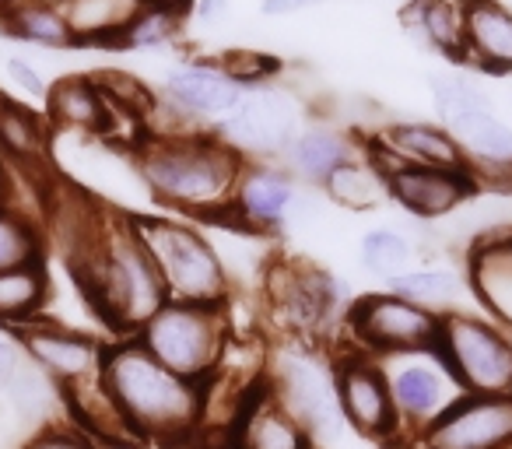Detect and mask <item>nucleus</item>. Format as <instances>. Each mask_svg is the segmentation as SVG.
<instances>
[{"mask_svg": "<svg viewBox=\"0 0 512 449\" xmlns=\"http://www.w3.org/2000/svg\"><path fill=\"white\" fill-rule=\"evenodd\" d=\"M67 257L92 313L113 337H134L169 302L130 214L102 207L92 232Z\"/></svg>", "mask_w": 512, "mask_h": 449, "instance_id": "nucleus-1", "label": "nucleus"}, {"mask_svg": "<svg viewBox=\"0 0 512 449\" xmlns=\"http://www.w3.org/2000/svg\"><path fill=\"white\" fill-rule=\"evenodd\" d=\"M99 379L141 446L186 449L204 439V386L169 372L134 337H109Z\"/></svg>", "mask_w": 512, "mask_h": 449, "instance_id": "nucleus-2", "label": "nucleus"}, {"mask_svg": "<svg viewBox=\"0 0 512 449\" xmlns=\"http://www.w3.org/2000/svg\"><path fill=\"white\" fill-rule=\"evenodd\" d=\"M130 158L144 193L172 218L204 225L228 214L242 158L225 141H218L214 130L183 137H144L130 151Z\"/></svg>", "mask_w": 512, "mask_h": 449, "instance_id": "nucleus-3", "label": "nucleus"}, {"mask_svg": "<svg viewBox=\"0 0 512 449\" xmlns=\"http://www.w3.org/2000/svg\"><path fill=\"white\" fill-rule=\"evenodd\" d=\"M130 221L169 292V302L221 309L235 295L211 239L204 229H197V221L172 214H130Z\"/></svg>", "mask_w": 512, "mask_h": 449, "instance_id": "nucleus-4", "label": "nucleus"}, {"mask_svg": "<svg viewBox=\"0 0 512 449\" xmlns=\"http://www.w3.org/2000/svg\"><path fill=\"white\" fill-rule=\"evenodd\" d=\"M435 123L463 151L477 186L512 190V123L495 113V102L460 74H442L432 81Z\"/></svg>", "mask_w": 512, "mask_h": 449, "instance_id": "nucleus-5", "label": "nucleus"}, {"mask_svg": "<svg viewBox=\"0 0 512 449\" xmlns=\"http://www.w3.org/2000/svg\"><path fill=\"white\" fill-rule=\"evenodd\" d=\"M267 383L274 397L302 421L316 446H334L344 439L341 400H337L334 358L320 344L285 341L267 362Z\"/></svg>", "mask_w": 512, "mask_h": 449, "instance_id": "nucleus-6", "label": "nucleus"}, {"mask_svg": "<svg viewBox=\"0 0 512 449\" xmlns=\"http://www.w3.org/2000/svg\"><path fill=\"white\" fill-rule=\"evenodd\" d=\"M225 306H190V302H165L134 341L169 372L204 386L214 376L228 344Z\"/></svg>", "mask_w": 512, "mask_h": 449, "instance_id": "nucleus-7", "label": "nucleus"}, {"mask_svg": "<svg viewBox=\"0 0 512 449\" xmlns=\"http://www.w3.org/2000/svg\"><path fill=\"white\" fill-rule=\"evenodd\" d=\"M435 355L463 393H512V334L474 309L439 320Z\"/></svg>", "mask_w": 512, "mask_h": 449, "instance_id": "nucleus-8", "label": "nucleus"}, {"mask_svg": "<svg viewBox=\"0 0 512 449\" xmlns=\"http://www.w3.org/2000/svg\"><path fill=\"white\" fill-rule=\"evenodd\" d=\"M264 302L288 341L320 344L330 327L344 320L341 285L309 260H274L264 278Z\"/></svg>", "mask_w": 512, "mask_h": 449, "instance_id": "nucleus-9", "label": "nucleus"}, {"mask_svg": "<svg viewBox=\"0 0 512 449\" xmlns=\"http://www.w3.org/2000/svg\"><path fill=\"white\" fill-rule=\"evenodd\" d=\"M439 320L442 316L428 313V309L414 306V302L400 299V295H393L386 288V292L362 295V299H355L344 309V320H341L344 337L337 344L355 348L372 358L411 355V351L435 348Z\"/></svg>", "mask_w": 512, "mask_h": 449, "instance_id": "nucleus-10", "label": "nucleus"}, {"mask_svg": "<svg viewBox=\"0 0 512 449\" xmlns=\"http://www.w3.org/2000/svg\"><path fill=\"white\" fill-rule=\"evenodd\" d=\"M306 127V113L295 92L281 85L242 88L235 109L214 127L242 162H281L295 134Z\"/></svg>", "mask_w": 512, "mask_h": 449, "instance_id": "nucleus-11", "label": "nucleus"}, {"mask_svg": "<svg viewBox=\"0 0 512 449\" xmlns=\"http://www.w3.org/2000/svg\"><path fill=\"white\" fill-rule=\"evenodd\" d=\"M330 358H334L344 425L362 439L376 442L379 449H411L404 428H400L397 407H393L383 362L355 348H344V344H334Z\"/></svg>", "mask_w": 512, "mask_h": 449, "instance_id": "nucleus-12", "label": "nucleus"}, {"mask_svg": "<svg viewBox=\"0 0 512 449\" xmlns=\"http://www.w3.org/2000/svg\"><path fill=\"white\" fill-rule=\"evenodd\" d=\"M379 362H383V369H386V383H390V397H393V407H397L400 428H404L407 442H411V449H414V439H418L432 421H439L442 414L463 397V390L456 386V379L449 376V369L442 365V358L435 355V348L379 358Z\"/></svg>", "mask_w": 512, "mask_h": 449, "instance_id": "nucleus-13", "label": "nucleus"}, {"mask_svg": "<svg viewBox=\"0 0 512 449\" xmlns=\"http://www.w3.org/2000/svg\"><path fill=\"white\" fill-rule=\"evenodd\" d=\"M302 190L306 183H299L281 162H242L225 218L256 236H278L299 218Z\"/></svg>", "mask_w": 512, "mask_h": 449, "instance_id": "nucleus-14", "label": "nucleus"}, {"mask_svg": "<svg viewBox=\"0 0 512 449\" xmlns=\"http://www.w3.org/2000/svg\"><path fill=\"white\" fill-rule=\"evenodd\" d=\"M11 337L22 348L25 362L36 365L39 372H46L60 390L99 379L102 355H106V341L102 337L64 327V323L50 320V316L29 323L22 330H11Z\"/></svg>", "mask_w": 512, "mask_h": 449, "instance_id": "nucleus-15", "label": "nucleus"}, {"mask_svg": "<svg viewBox=\"0 0 512 449\" xmlns=\"http://www.w3.org/2000/svg\"><path fill=\"white\" fill-rule=\"evenodd\" d=\"M414 449H512V393H463Z\"/></svg>", "mask_w": 512, "mask_h": 449, "instance_id": "nucleus-16", "label": "nucleus"}, {"mask_svg": "<svg viewBox=\"0 0 512 449\" xmlns=\"http://www.w3.org/2000/svg\"><path fill=\"white\" fill-rule=\"evenodd\" d=\"M155 95L197 130H214L235 109L242 88L221 71L218 60H179L165 71Z\"/></svg>", "mask_w": 512, "mask_h": 449, "instance_id": "nucleus-17", "label": "nucleus"}, {"mask_svg": "<svg viewBox=\"0 0 512 449\" xmlns=\"http://www.w3.org/2000/svg\"><path fill=\"white\" fill-rule=\"evenodd\" d=\"M228 449H316L313 435L302 428V421L274 397L271 383L264 379L246 393L232 428L225 435Z\"/></svg>", "mask_w": 512, "mask_h": 449, "instance_id": "nucleus-18", "label": "nucleus"}, {"mask_svg": "<svg viewBox=\"0 0 512 449\" xmlns=\"http://www.w3.org/2000/svg\"><path fill=\"white\" fill-rule=\"evenodd\" d=\"M463 278L481 313L512 334V225L470 243Z\"/></svg>", "mask_w": 512, "mask_h": 449, "instance_id": "nucleus-19", "label": "nucleus"}, {"mask_svg": "<svg viewBox=\"0 0 512 449\" xmlns=\"http://www.w3.org/2000/svg\"><path fill=\"white\" fill-rule=\"evenodd\" d=\"M390 200L414 218H446L477 197V179L467 169H404L386 179Z\"/></svg>", "mask_w": 512, "mask_h": 449, "instance_id": "nucleus-20", "label": "nucleus"}, {"mask_svg": "<svg viewBox=\"0 0 512 449\" xmlns=\"http://www.w3.org/2000/svg\"><path fill=\"white\" fill-rule=\"evenodd\" d=\"M355 158H362V137L355 130H344L341 123H330V120H309L295 134V141L288 144L281 165L299 183L323 186L330 172L355 162Z\"/></svg>", "mask_w": 512, "mask_h": 449, "instance_id": "nucleus-21", "label": "nucleus"}, {"mask_svg": "<svg viewBox=\"0 0 512 449\" xmlns=\"http://www.w3.org/2000/svg\"><path fill=\"white\" fill-rule=\"evenodd\" d=\"M463 60L488 74H512V8L463 0Z\"/></svg>", "mask_w": 512, "mask_h": 449, "instance_id": "nucleus-22", "label": "nucleus"}, {"mask_svg": "<svg viewBox=\"0 0 512 449\" xmlns=\"http://www.w3.org/2000/svg\"><path fill=\"white\" fill-rule=\"evenodd\" d=\"M46 123L71 134L106 137L113 130V106L102 92L99 78L88 74H71L50 85L46 95Z\"/></svg>", "mask_w": 512, "mask_h": 449, "instance_id": "nucleus-23", "label": "nucleus"}, {"mask_svg": "<svg viewBox=\"0 0 512 449\" xmlns=\"http://www.w3.org/2000/svg\"><path fill=\"white\" fill-rule=\"evenodd\" d=\"M400 25L421 50L463 60V0H407Z\"/></svg>", "mask_w": 512, "mask_h": 449, "instance_id": "nucleus-24", "label": "nucleus"}, {"mask_svg": "<svg viewBox=\"0 0 512 449\" xmlns=\"http://www.w3.org/2000/svg\"><path fill=\"white\" fill-rule=\"evenodd\" d=\"M74 46H120L141 0H57Z\"/></svg>", "mask_w": 512, "mask_h": 449, "instance_id": "nucleus-25", "label": "nucleus"}, {"mask_svg": "<svg viewBox=\"0 0 512 449\" xmlns=\"http://www.w3.org/2000/svg\"><path fill=\"white\" fill-rule=\"evenodd\" d=\"M53 281L43 264L15 267V271H0V327L22 330L29 323L43 320L46 306H50Z\"/></svg>", "mask_w": 512, "mask_h": 449, "instance_id": "nucleus-26", "label": "nucleus"}, {"mask_svg": "<svg viewBox=\"0 0 512 449\" xmlns=\"http://www.w3.org/2000/svg\"><path fill=\"white\" fill-rule=\"evenodd\" d=\"M11 414H15L22 425H29L32 432L50 425H64L67 407H64V390L53 383L46 372H39L36 365L22 362V369L15 372V379L4 390Z\"/></svg>", "mask_w": 512, "mask_h": 449, "instance_id": "nucleus-27", "label": "nucleus"}, {"mask_svg": "<svg viewBox=\"0 0 512 449\" xmlns=\"http://www.w3.org/2000/svg\"><path fill=\"white\" fill-rule=\"evenodd\" d=\"M0 32L39 50H71L74 39L57 0H15L0 8Z\"/></svg>", "mask_w": 512, "mask_h": 449, "instance_id": "nucleus-28", "label": "nucleus"}, {"mask_svg": "<svg viewBox=\"0 0 512 449\" xmlns=\"http://www.w3.org/2000/svg\"><path fill=\"white\" fill-rule=\"evenodd\" d=\"M390 292L400 299L414 302V306L428 309L435 316L456 313L463 302V295H470L467 278L453 271V267H411L400 278L390 281Z\"/></svg>", "mask_w": 512, "mask_h": 449, "instance_id": "nucleus-29", "label": "nucleus"}, {"mask_svg": "<svg viewBox=\"0 0 512 449\" xmlns=\"http://www.w3.org/2000/svg\"><path fill=\"white\" fill-rule=\"evenodd\" d=\"M50 151V123L22 102L0 99V158L15 165H39Z\"/></svg>", "mask_w": 512, "mask_h": 449, "instance_id": "nucleus-30", "label": "nucleus"}, {"mask_svg": "<svg viewBox=\"0 0 512 449\" xmlns=\"http://www.w3.org/2000/svg\"><path fill=\"white\" fill-rule=\"evenodd\" d=\"M320 193L330 204L348 207V211H372V207H379L383 200H390V186H386V179L365 162V155L341 165L337 172H330L327 183L320 186Z\"/></svg>", "mask_w": 512, "mask_h": 449, "instance_id": "nucleus-31", "label": "nucleus"}, {"mask_svg": "<svg viewBox=\"0 0 512 449\" xmlns=\"http://www.w3.org/2000/svg\"><path fill=\"white\" fill-rule=\"evenodd\" d=\"M418 260V246L411 236L397 229H369L358 243V264L369 278H379L390 285L404 271H411Z\"/></svg>", "mask_w": 512, "mask_h": 449, "instance_id": "nucleus-32", "label": "nucleus"}, {"mask_svg": "<svg viewBox=\"0 0 512 449\" xmlns=\"http://www.w3.org/2000/svg\"><path fill=\"white\" fill-rule=\"evenodd\" d=\"M46 239L39 221L32 214L18 211L11 204H0V271L43 264Z\"/></svg>", "mask_w": 512, "mask_h": 449, "instance_id": "nucleus-33", "label": "nucleus"}, {"mask_svg": "<svg viewBox=\"0 0 512 449\" xmlns=\"http://www.w3.org/2000/svg\"><path fill=\"white\" fill-rule=\"evenodd\" d=\"M186 32V15L179 11H165V8H141L137 18L127 25L120 46L123 50H165V46L179 43Z\"/></svg>", "mask_w": 512, "mask_h": 449, "instance_id": "nucleus-34", "label": "nucleus"}, {"mask_svg": "<svg viewBox=\"0 0 512 449\" xmlns=\"http://www.w3.org/2000/svg\"><path fill=\"white\" fill-rule=\"evenodd\" d=\"M221 71L235 81L239 88H256V85H274L281 64L271 53H256V50H228L218 57Z\"/></svg>", "mask_w": 512, "mask_h": 449, "instance_id": "nucleus-35", "label": "nucleus"}, {"mask_svg": "<svg viewBox=\"0 0 512 449\" xmlns=\"http://www.w3.org/2000/svg\"><path fill=\"white\" fill-rule=\"evenodd\" d=\"M22 449H99V446L64 421V425H50V428L32 432L29 439L22 442Z\"/></svg>", "mask_w": 512, "mask_h": 449, "instance_id": "nucleus-36", "label": "nucleus"}, {"mask_svg": "<svg viewBox=\"0 0 512 449\" xmlns=\"http://www.w3.org/2000/svg\"><path fill=\"white\" fill-rule=\"evenodd\" d=\"M4 74H8V81L25 95V99L46 102V95H50V81H46L43 71H39L36 64H29L25 57H8V60H4Z\"/></svg>", "mask_w": 512, "mask_h": 449, "instance_id": "nucleus-37", "label": "nucleus"}, {"mask_svg": "<svg viewBox=\"0 0 512 449\" xmlns=\"http://www.w3.org/2000/svg\"><path fill=\"white\" fill-rule=\"evenodd\" d=\"M25 355L22 348H18V341L11 334H0V397H4V390H8V383L15 379V372L22 369Z\"/></svg>", "mask_w": 512, "mask_h": 449, "instance_id": "nucleus-38", "label": "nucleus"}, {"mask_svg": "<svg viewBox=\"0 0 512 449\" xmlns=\"http://www.w3.org/2000/svg\"><path fill=\"white\" fill-rule=\"evenodd\" d=\"M228 11H232L228 0H190V11H186V15H193V22H200V25H218L228 18Z\"/></svg>", "mask_w": 512, "mask_h": 449, "instance_id": "nucleus-39", "label": "nucleus"}, {"mask_svg": "<svg viewBox=\"0 0 512 449\" xmlns=\"http://www.w3.org/2000/svg\"><path fill=\"white\" fill-rule=\"evenodd\" d=\"M316 0H260V11L267 18H292V15H302V11L313 8Z\"/></svg>", "mask_w": 512, "mask_h": 449, "instance_id": "nucleus-40", "label": "nucleus"}, {"mask_svg": "<svg viewBox=\"0 0 512 449\" xmlns=\"http://www.w3.org/2000/svg\"><path fill=\"white\" fill-rule=\"evenodd\" d=\"M141 8H165V11L186 15V11H190V0H141Z\"/></svg>", "mask_w": 512, "mask_h": 449, "instance_id": "nucleus-41", "label": "nucleus"}, {"mask_svg": "<svg viewBox=\"0 0 512 449\" xmlns=\"http://www.w3.org/2000/svg\"><path fill=\"white\" fill-rule=\"evenodd\" d=\"M8 4H15V0H0V8H8Z\"/></svg>", "mask_w": 512, "mask_h": 449, "instance_id": "nucleus-42", "label": "nucleus"}]
</instances>
